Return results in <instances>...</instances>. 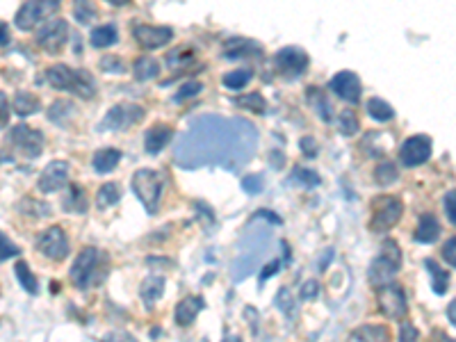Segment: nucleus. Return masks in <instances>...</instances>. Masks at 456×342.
Listing matches in <instances>:
<instances>
[{
	"label": "nucleus",
	"mask_w": 456,
	"mask_h": 342,
	"mask_svg": "<svg viewBox=\"0 0 456 342\" xmlns=\"http://www.w3.org/2000/svg\"><path fill=\"white\" fill-rule=\"evenodd\" d=\"M258 130L247 119L201 117L192 123L190 132L178 139L176 158L181 165L226 163L230 156L249 158L256 148Z\"/></svg>",
	"instance_id": "1"
},
{
	"label": "nucleus",
	"mask_w": 456,
	"mask_h": 342,
	"mask_svg": "<svg viewBox=\"0 0 456 342\" xmlns=\"http://www.w3.org/2000/svg\"><path fill=\"white\" fill-rule=\"evenodd\" d=\"M110 272L108 255L103 251L94 249V246H85L76 262L71 265V281L78 290H89L94 285H100L105 281Z\"/></svg>",
	"instance_id": "2"
},
{
	"label": "nucleus",
	"mask_w": 456,
	"mask_h": 342,
	"mask_svg": "<svg viewBox=\"0 0 456 342\" xmlns=\"http://www.w3.org/2000/svg\"><path fill=\"white\" fill-rule=\"evenodd\" d=\"M46 80L51 82V87L60 91H71L85 101L96 96V80L85 69H71L67 64H53L46 71Z\"/></svg>",
	"instance_id": "3"
},
{
	"label": "nucleus",
	"mask_w": 456,
	"mask_h": 342,
	"mask_svg": "<svg viewBox=\"0 0 456 342\" xmlns=\"http://www.w3.org/2000/svg\"><path fill=\"white\" fill-rule=\"evenodd\" d=\"M133 192L142 201L148 215L160 210V201L164 194V176L153 169H139L133 176Z\"/></svg>",
	"instance_id": "4"
},
{
	"label": "nucleus",
	"mask_w": 456,
	"mask_h": 342,
	"mask_svg": "<svg viewBox=\"0 0 456 342\" xmlns=\"http://www.w3.org/2000/svg\"><path fill=\"white\" fill-rule=\"evenodd\" d=\"M399 270H402V249H399L395 240H386L381 244L379 255L370 265L367 279L372 285L381 288V285L393 281Z\"/></svg>",
	"instance_id": "5"
},
{
	"label": "nucleus",
	"mask_w": 456,
	"mask_h": 342,
	"mask_svg": "<svg viewBox=\"0 0 456 342\" xmlns=\"http://www.w3.org/2000/svg\"><path fill=\"white\" fill-rule=\"evenodd\" d=\"M404 215V203L399 201L397 196H377L372 201V220H370V228L374 233H388L390 228L397 226L399 220Z\"/></svg>",
	"instance_id": "6"
},
{
	"label": "nucleus",
	"mask_w": 456,
	"mask_h": 342,
	"mask_svg": "<svg viewBox=\"0 0 456 342\" xmlns=\"http://www.w3.org/2000/svg\"><path fill=\"white\" fill-rule=\"evenodd\" d=\"M37 46L48 55H58L64 51L69 39V23L64 18H46L34 34Z\"/></svg>",
	"instance_id": "7"
},
{
	"label": "nucleus",
	"mask_w": 456,
	"mask_h": 342,
	"mask_svg": "<svg viewBox=\"0 0 456 342\" xmlns=\"http://www.w3.org/2000/svg\"><path fill=\"white\" fill-rule=\"evenodd\" d=\"M377 301H379V310L384 312L388 319L395 322H404L408 315V301L404 290L395 283H386L377 290Z\"/></svg>",
	"instance_id": "8"
},
{
	"label": "nucleus",
	"mask_w": 456,
	"mask_h": 342,
	"mask_svg": "<svg viewBox=\"0 0 456 342\" xmlns=\"http://www.w3.org/2000/svg\"><path fill=\"white\" fill-rule=\"evenodd\" d=\"M146 117V110L137 103H119V106L110 108L105 119L98 123V130H126L135 126Z\"/></svg>",
	"instance_id": "9"
},
{
	"label": "nucleus",
	"mask_w": 456,
	"mask_h": 342,
	"mask_svg": "<svg viewBox=\"0 0 456 342\" xmlns=\"http://www.w3.org/2000/svg\"><path fill=\"white\" fill-rule=\"evenodd\" d=\"M60 0H27V3L16 12L14 25L18 30H32L34 25H39L44 18L58 12Z\"/></svg>",
	"instance_id": "10"
},
{
	"label": "nucleus",
	"mask_w": 456,
	"mask_h": 342,
	"mask_svg": "<svg viewBox=\"0 0 456 342\" xmlns=\"http://www.w3.org/2000/svg\"><path fill=\"white\" fill-rule=\"evenodd\" d=\"M37 251L55 262L67 258L71 246H69V237L64 233V228L51 226V228H46L44 233H39V237H37Z\"/></svg>",
	"instance_id": "11"
},
{
	"label": "nucleus",
	"mask_w": 456,
	"mask_h": 342,
	"mask_svg": "<svg viewBox=\"0 0 456 342\" xmlns=\"http://www.w3.org/2000/svg\"><path fill=\"white\" fill-rule=\"evenodd\" d=\"M9 141L21 151L25 158H39V153L44 151V135L39 130H34L30 126H14L12 132H9Z\"/></svg>",
	"instance_id": "12"
},
{
	"label": "nucleus",
	"mask_w": 456,
	"mask_h": 342,
	"mask_svg": "<svg viewBox=\"0 0 456 342\" xmlns=\"http://www.w3.org/2000/svg\"><path fill=\"white\" fill-rule=\"evenodd\" d=\"M133 37L144 51H155V49H162V46H167L174 39V30H171V27H167V25L139 23V25L133 27Z\"/></svg>",
	"instance_id": "13"
},
{
	"label": "nucleus",
	"mask_w": 456,
	"mask_h": 342,
	"mask_svg": "<svg viewBox=\"0 0 456 342\" xmlns=\"http://www.w3.org/2000/svg\"><path fill=\"white\" fill-rule=\"evenodd\" d=\"M69 163L64 160H53L51 165H46V169L41 171L39 180H37V187L39 192L44 194H53V192H60L62 187H67L69 183Z\"/></svg>",
	"instance_id": "14"
},
{
	"label": "nucleus",
	"mask_w": 456,
	"mask_h": 342,
	"mask_svg": "<svg viewBox=\"0 0 456 342\" xmlns=\"http://www.w3.org/2000/svg\"><path fill=\"white\" fill-rule=\"evenodd\" d=\"M399 158L406 167H420L431 158V139L426 135L408 137L402 148H399Z\"/></svg>",
	"instance_id": "15"
},
{
	"label": "nucleus",
	"mask_w": 456,
	"mask_h": 342,
	"mask_svg": "<svg viewBox=\"0 0 456 342\" xmlns=\"http://www.w3.org/2000/svg\"><path fill=\"white\" fill-rule=\"evenodd\" d=\"M329 87L336 91V96L342 99V101H347V103H358L360 101V78L356 73H351V71H340L336 73L331 78L329 82Z\"/></svg>",
	"instance_id": "16"
},
{
	"label": "nucleus",
	"mask_w": 456,
	"mask_h": 342,
	"mask_svg": "<svg viewBox=\"0 0 456 342\" xmlns=\"http://www.w3.org/2000/svg\"><path fill=\"white\" fill-rule=\"evenodd\" d=\"M276 66L281 69L285 75H301L306 69H308V55L301 49H294V46H287V49L276 53Z\"/></svg>",
	"instance_id": "17"
},
{
	"label": "nucleus",
	"mask_w": 456,
	"mask_h": 342,
	"mask_svg": "<svg viewBox=\"0 0 456 342\" xmlns=\"http://www.w3.org/2000/svg\"><path fill=\"white\" fill-rule=\"evenodd\" d=\"M174 137V128L171 126H167V123H155L153 128H148L146 130V135H144V148H146V153H160V151L169 144Z\"/></svg>",
	"instance_id": "18"
},
{
	"label": "nucleus",
	"mask_w": 456,
	"mask_h": 342,
	"mask_svg": "<svg viewBox=\"0 0 456 342\" xmlns=\"http://www.w3.org/2000/svg\"><path fill=\"white\" fill-rule=\"evenodd\" d=\"M203 308H206V301H203L201 297H197V294H194V297L190 294V297L181 299V303L176 306V312H174L176 324H178V327L194 324V319H197V315Z\"/></svg>",
	"instance_id": "19"
},
{
	"label": "nucleus",
	"mask_w": 456,
	"mask_h": 342,
	"mask_svg": "<svg viewBox=\"0 0 456 342\" xmlns=\"http://www.w3.org/2000/svg\"><path fill=\"white\" fill-rule=\"evenodd\" d=\"M347 342H390V329L386 324H363L351 331Z\"/></svg>",
	"instance_id": "20"
},
{
	"label": "nucleus",
	"mask_w": 456,
	"mask_h": 342,
	"mask_svg": "<svg viewBox=\"0 0 456 342\" xmlns=\"http://www.w3.org/2000/svg\"><path fill=\"white\" fill-rule=\"evenodd\" d=\"M162 294H164V279L162 277H148L142 281V285H139V297H142L144 306L148 310L162 299Z\"/></svg>",
	"instance_id": "21"
},
{
	"label": "nucleus",
	"mask_w": 456,
	"mask_h": 342,
	"mask_svg": "<svg viewBox=\"0 0 456 342\" xmlns=\"http://www.w3.org/2000/svg\"><path fill=\"white\" fill-rule=\"evenodd\" d=\"M415 242L420 244H431L441 237V224L436 220L434 215H422L420 222H417V228H415Z\"/></svg>",
	"instance_id": "22"
},
{
	"label": "nucleus",
	"mask_w": 456,
	"mask_h": 342,
	"mask_svg": "<svg viewBox=\"0 0 456 342\" xmlns=\"http://www.w3.org/2000/svg\"><path fill=\"white\" fill-rule=\"evenodd\" d=\"M64 210H69V213H76V215H85L87 213V208H89V201H87V194H85V189H82L80 185H71L67 189V196H64Z\"/></svg>",
	"instance_id": "23"
},
{
	"label": "nucleus",
	"mask_w": 456,
	"mask_h": 342,
	"mask_svg": "<svg viewBox=\"0 0 456 342\" xmlns=\"http://www.w3.org/2000/svg\"><path fill=\"white\" fill-rule=\"evenodd\" d=\"M424 267H426V272L431 274V288H434V292L436 294H445L450 290V281H452V277H450V272L448 270H443L438 262L436 260H424Z\"/></svg>",
	"instance_id": "24"
},
{
	"label": "nucleus",
	"mask_w": 456,
	"mask_h": 342,
	"mask_svg": "<svg viewBox=\"0 0 456 342\" xmlns=\"http://www.w3.org/2000/svg\"><path fill=\"white\" fill-rule=\"evenodd\" d=\"M133 73H135V80L148 82L160 75V64H157V60H153V57H137L133 64Z\"/></svg>",
	"instance_id": "25"
},
{
	"label": "nucleus",
	"mask_w": 456,
	"mask_h": 342,
	"mask_svg": "<svg viewBox=\"0 0 456 342\" xmlns=\"http://www.w3.org/2000/svg\"><path fill=\"white\" fill-rule=\"evenodd\" d=\"M306 96H308V103L313 106V110L320 114L324 123H331V121H333V110H331L329 101H327V96H324L322 89L308 87V89H306Z\"/></svg>",
	"instance_id": "26"
},
{
	"label": "nucleus",
	"mask_w": 456,
	"mask_h": 342,
	"mask_svg": "<svg viewBox=\"0 0 456 342\" xmlns=\"http://www.w3.org/2000/svg\"><path fill=\"white\" fill-rule=\"evenodd\" d=\"M119 160H121V151H117V148H103V151H98V153L94 156L91 165H94L96 174H110V171H112L119 165Z\"/></svg>",
	"instance_id": "27"
},
{
	"label": "nucleus",
	"mask_w": 456,
	"mask_h": 342,
	"mask_svg": "<svg viewBox=\"0 0 456 342\" xmlns=\"http://www.w3.org/2000/svg\"><path fill=\"white\" fill-rule=\"evenodd\" d=\"M12 110L18 117H30L37 110H39V99L34 94H27V91H18L14 101H12Z\"/></svg>",
	"instance_id": "28"
},
{
	"label": "nucleus",
	"mask_w": 456,
	"mask_h": 342,
	"mask_svg": "<svg viewBox=\"0 0 456 342\" xmlns=\"http://www.w3.org/2000/svg\"><path fill=\"white\" fill-rule=\"evenodd\" d=\"M91 46H96V49H110V46H115L117 39H119V32L112 23L108 25H100L96 30H91Z\"/></svg>",
	"instance_id": "29"
},
{
	"label": "nucleus",
	"mask_w": 456,
	"mask_h": 342,
	"mask_svg": "<svg viewBox=\"0 0 456 342\" xmlns=\"http://www.w3.org/2000/svg\"><path fill=\"white\" fill-rule=\"evenodd\" d=\"M367 112H370V117L374 119V121H381V123H386L390 119H395V108L393 106H388V103L384 99H372L367 103Z\"/></svg>",
	"instance_id": "30"
},
{
	"label": "nucleus",
	"mask_w": 456,
	"mask_h": 342,
	"mask_svg": "<svg viewBox=\"0 0 456 342\" xmlns=\"http://www.w3.org/2000/svg\"><path fill=\"white\" fill-rule=\"evenodd\" d=\"M96 3L94 0H73V14H76V21L87 25L96 18Z\"/></svg>",
	"instance_id": "31"
},
{
	"label": "nucleus",
	"mask_w": 456,
	"mask_h": 342,
	"mask_svg": "<svg viewBox=\"0 0 456 342\" xmlns=\"http://www.w3.org/2000/svg\"><path fill=\"white\" fill-rule=\"evenodd\" d=\"M121 198V187L117 183H105L103 187L98 189V194H96V203L100 210H105V208L110 205H115L117 201Z\"/></svg>",
	"instance_id": "32"
},
{
	"label": "nucleus",
	"mask_w": 456,
	"mask_h": 342,
	"mask_svg": "<svg viewBox=\"0 0 456 342\" xmlns=\"http://www.w3.org/2000/svg\"><path fill=\"white\" fill-rule=\"evenodd\" d=\"M14 272H16V279L21 281V288L25 292H30V294L39 292V283H37V279H34V274L30 272V267H27V262H16Z\"/></svg>",
	"instance_id": "33"
},
{
	"label": "nucleus",
	"mask_w": 456,
	"mask_h": 342,
	"mask_svg": "<svg viewBox=\"0 0 456 342\" xmlns=\"http://www.w3.org/2000/svg\"><path fill=\"white\" fill-rule=\"evenodd\" d=\"M338 128L344 137H353L356 132L360 130V123L356 119V112L353 110H344L340 117H338Z\"/></svg>",
	"instance_id": "34"
},
{
	"label": "nucleus",
	"mask_w": 456,
	"mask_h": 342,
	"mask_svg": "<svg viewBox=\"0 0 456 342\" xmlns=\"http://www.w3.org/2000/svg\"><path fill=\"white\" fill-rule=\"evenodd\" d=\"M251 75H254L251 69H235V71H228L221 82H224V87H228V89H242V87H247Z\"/></svg>",
	"instance_id": "35"
},
{
	"label": "nucleus",
	"mask_w": 456,
	"mask_h": 342,
	"mask_svg": "<svg viewBox=\"0 0 456 342\" xmlns=\"http://www.w3.org/2000/svg\"><path fill=\"white\" fill-rule=\"evenodd\" d=\"M399 178V171L393 163H381L377 169H374V180L381 185V187H388L393 185L395 180Z\"/></svg>",
	"instance_id": "36"
},
{
	"label": "nucleus",
	"mask_w": 456,
	"mask_h": 342,
	"mask_svg": "<svg viewBox=\"0 0 456 342\" xmlns=\"http://www.w3.org/2000/svg\"><path fill=\"white\" fill-rule=\"evenodd\" d=\"M18 210L30 215V217H48L51 215V205L48 203H41V201H34V198H23L18 201Z\"/></svg>",
	"instance_id": "37"
},
{
	"label": "nucleus",
	"mask_w": 456,
	"mask_h": 342,
	"mask_svg": "<svg viewBox=\"0 0 456 342\" xmlns=\"http://www.w3.org/2000/svg\"><path fill=\"white\" fill-rule=\"evenodd\" d=\"M235 106H237V108H245V110H249V112L260 114V112H265L267 103H265L263 96H260V94H249V96H240V99L235 101Z\"/></svg>",
	"instance_id": "38"
},
{
	"label": "nucleus",
	"mask_w": 456,
	"mask_h": 342,
	"mask_svg": "<svg viewBox=\"0 0 456 342\" xmlns=\"http://www.w3.org/2000/svg\"><path fill=\"white\" fill-rule=\"evenodd\" d=\"M203 89V84L199 82V80H190V82H185L183 87L174 94V103H185L188 99H192V96H197V94Z\"/></svg>",
	"instance_id": "39"
},
{
	"label": "nucleus",
	"mask_w": 456,
	"mask_h": 342,
	"mask_svg": "<svg viewBox=\"0 0 456 342\" xmlns=\"http://www.w3.org/2000/svg\"><path fill=\"white\" fill-rule=\"evenodd\" d=\"M18 253H21V249H18V246L9 240L7 235L0 233V262L7 260V258H16Z\"/></svg>",
	"instance_id": "40"
},
{
	"label": "nucleus",
	"mask_w": 456,
	"mask_h": 342,
	"mask_svg": "<svg viewBox=\"0 0 456 342\" xmlns=\"http://www.w3.org/2000/svg\"><path fill=\"white\" fill-rule=\"evenodd\" d=\"M294 180H299V183H304L306 187H315V185H320V176L315 174V171H311V169H301V167H297V169H294Z\"/></svg>",
	"instance_id": "41"
},
{
	"label": "nucleus",
	"mask_w": 456,
	"mask_h": 342,
	"mask_svg": "<svg viewBox=\"0 0 456 342\" xmlns=\"http://www.w3.org/2000/svg\"><path fill=\"white\" fill-rule=\"evenodd\" d=\"M318 294H320V283H318V281H304V283H301L299 299L313 301V299H318Z\"/></svg>",
	"instance_id": "42"
},
{
	"label": "nucleus",
	"mask_w": 456,
	"mask_h": 342,
	"mask_svg": "<svg viewBox=\"0 0 456 342\" xmlns=\"http://www.w3.org/2000/svg\"><path fill=\"white\" fill-rule=\"evenodd\" d=\"M420 336H417V329L411 324V322H402V329H399V342H417Z\"/></svg>",
	"instance_id": "43"
},
{
	"label": "nucleus",
	"mask_w": 456,
	"mask_h": 342,
	"mask_svg": "<svg viewBox=\"0 0 456 342\" xmlns=\"http://www.w3.org/2000/svg\"><path fill=\"white\" fill-rule=\"evenodd\" d=\"M454 203H456V192H454V189H450L448 196H445L443 205H445V215H448V220H450L452 226L456 224V205Z\"/></svg>",
	"instance_id": "44"
},
{
	"label": "nucleus",
	"mask_w": 456,
	"mask_h": 342,
	"mask_svg": "<svg viewBox=\"0 0 456 342\" xmlns=\"http://www.w3.org/2000/svg\"><path fill=\"white\" fill-rule=\"evenodd\" d=\"M100 69L108 71V73H124L126 71L119 57H103V60H100Z\"/></svg>",
	"instance_id": "45"
},
{
	"label": "nucleus",
	"mask_w": 456,
	"mask_h": 342,
	"mask_svg": "<svg viewBox=\"0 0 456 342\" xmlns=\"http://www.w3.org/2000/svg\"><path fill=\"white\" fill-rule=\"evenodd\" d=\"M456 240L454 237H450L448 240V244L443 246V258H445V262L450 265V267H456Z\"/></svg>",
	"instance_id": "46"
},
{
	"label": "nucleus",
	"mask_w": 456,
	"mask_h": 342,
	"mask_svg": "<svg viewBox=\"0 0 456 342\" xmlns=\"http://www.w3.org/2000/svg\"><path fill=\"white\" fill-rule=\"evenodd\" d=\"M299 146H301V153H306V158H315L318 156V141H315L313 137H304L299 141Z\"/></svg>",
	"instance_id": "47"
},
{
	"label": "nucleus",
	"mask_w": 456,
	"mask_h": 342,
	"mask_svg": "<svg viewBox=\"0 0 456 342\" xmlns=\"http://www.w3.org/2000/svg\"><path fill=\"white\" fill-rule=\"evenodd\" d=\"M276 299H278V301H276V303H278V308H281V310H285L287 315H292V301H290V290H285V288H283L281 292H278V297H276Z\"/></svg>",
	"instance_id": "48"
},
{
	"label": "nucleus",
	"mask_w": 456,
	"mask_h": 342,
	"mask_svg": "<svg viewBox=\"0 0 456 342\" xmlns=\"http://www.w3.org/2000/svg\"><path fill=\"white\" fill-rule=\"evenodd\" d=\"M9 121V103L5 94H0V128H5Z\"/></svg>",
	"instance_id": "49"
},
{
	"label": "nucleus",
	"mask_w": 456,
	"mask_h": 342,
	"mask_svg": "<svg viewBox=\"0 0 456 342\" xmlns=\"http://www.w3.org/2000/svg\"><path fill=\"white\" fill-rule=\"evenodd\" d=\"M245 189H249L251 194H256V192H260V187H263V180H260L258 176H249V178H245Z\"/></svg>",
	"instance_id": "50"
},
{
	"label": "nucleus",
	"mask_w": 456,
	"mask_h": 342,
	"mask_svg": "<svg viewBox=\"0 0 456 342\" xmlns=\"http://www.w3.org/2000/svg\"><path fill=\"white\" fill-rule=\"evenodd\" d=\"M103 342H137L133 336H128V334H108L105 338H103Z\"/></svg>",
	"instance_id": "51"
},
{
	"label": "nucleus",
	"mask_w": 456,
	"mask_h": 342,
	"mask_svg": "<svg viewBox=\"0 0 456 342\" xmlns=\"http://www.w3.org/2000/svg\"><path fill=\"white\" fill-rule=\"evenodd\" d=\"M245 317H249V322H251V331H254V334H258V310L249 306L245 310Z\"/></svg>",
	"instance_id": "52"
},
{
	"label": "nucleus",
	"mask_w": 456,
	"mask_h": 342,
	"mask_svg": "<svg viewBox=\"0 0 456 342\" xmlns=\"http://www.w3.org/2000/svg\"><path fill=\"white\" fill-rule=\"evenodd\" d=\"M278 267H281V262L278 260H274V262H269V267L267 270H263V274H260V281H267L272 274H276L278 272Z\"/></svg>",
	"instance_id": "53"
},
{
	"label": "nucleus",
	"mask_w": 456,
	"mask_h": 342,
	"mask_svg": "<svg viewBox=\"0 0 456 342\" xmlns=\"http://www.w3.org/2000/svg\"><path fill=\"white\" fill-rule=\"evenodd\" d=\"M9 44V30H7V23L0 21V46H7Z\"/></svg>",
	"instance_id": "54"
},
{
	"label": "nucleus",
	"mask_w": 456,
	"mask_h": 342,
	"mask_svg": "<svg viewBox=\"0 0 456 342\" xmlns=\"http://www.w3.org/2000/svg\"><path fill=\"white\" fill-rule=\"evenodd\" d=\"M431 342H454V340H452L448 334H443L441 329H436V331H434V338H431Z\"/></svg>",
	"instance_id": "55"
},
{
	"label": "nucleus",
	"mask_w": 456,
	"mask_h": 342,
	"mask_svg": "<svg viewBox=\"0 0 456 342\" xmlns=\"http://www.w3.org/2000/svg\"><path fill=\"white\" fill-rule=\"evenodd\" d=\"M331 258H333V251L329 249L327 253H324V258H322V260L318 262V267H320V272H324V270H327V267H329V260H331Z\"/></svg>",
	"instance_id": "56"
},
{
	"label": "nucleus",
	"mask_w": 456,
	"mask_h": 342,
	"mask_svg": "<svg viewBox=\"0 0 456 342\" xmlns=\"http://www.w3.org/2000/svg\"><path fill=\"white\" fill-rule=\"evenodd\" d=\"M448 315H450V324H456V301H450V308H448Z\"/></svg>",
	"instance_id": "57"
},
{
	"label": "nucleus",
	"mask_w": 456,
	"mask_h": 342,
	"mask_svg": "<svg viewBox=\"0 0 456 342\" xmlns=\"http://www.w3.org/2000/svg\"><path fill=\"white\" fill-rule=\"evenodd\" d=\"M110 5H115V7H121V5H128L130 0H108Z\"/></svg>",
	"instance_id": "58"
},
{
	"label": "nucleus",
	"mask_w": 456,
	"mask_h": 342,
	"mask_svg": "<svg viewBox=\"0 0 456 342\" xmlns=\"http://www.w3.org/2000/svg\"><path fill=\"white\" fill-rule=\"evenodd\" d=\"M224 342H242V338H240V336H235V334H230V336H226V338H224Z\"/></svg>",
	"instance_id": "59"
},
{
	"label": "nucleus",
	"mask_w": 456,
	"mask_h": 342,
	"mask_svg": "<svg viewBox=\"0 0 456 342\" xmlns=\"http://www.w3.org/2000/svg\"><path fill=\"white\" fill-rule=\"evenodd\" d=\"M151 338H160V329H151Z\"/></svg>",
	"instance_id": "60"
},
{
	"label": "nucleus",
	"mask_w": 456,
	"mask_h": 342,
	"mask_svg": "<svg viewBox=\"0 0 456 342\" xmlns=\"http://www.w3.org/2000/svg\"><path fill=\"white\" fill-rule=\"evenodd\" d=\"M203 342H208V340H203Z\"/></svg>",
	"instance_id": "61"
}]
</instances>
